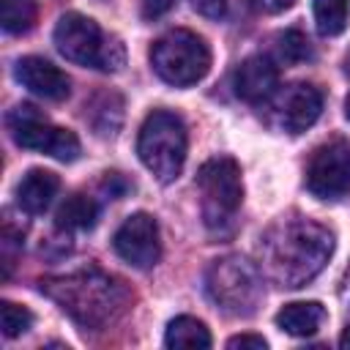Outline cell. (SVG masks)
<instances>
[{"instance_id": "24", "label": "cell", "mask_w": 350, "mask_h": 350, "mask_svg": "<svg viewBox=\"0 0 350 350\" xmlns=\"http://www.w3.org/2000/svg\"><path fill=\"white\" fill-rule=\"evenodd\" d=\"M227 347H230V350H235V347H254V350H265V347H268V342H265L262 336H257V334H241V336H232V339L227 342Z\"/></svg>"}, {"instance_id": "19", "label": "cell", "mask_w": 350, "mask_h": 350, "mask_svg": "<svg viewBox=\"0 0 350 350\" xmlns=\"http://www.w3.org/2000/svg\"><path fill=\"white\" fill-rule=\"evenodd\" d=\"M36 0H0V22L5 33H27L36 25Z\"/></svg>"}, {"instance_id": "4", "label": "cell", "mask_w": 350, "mask_h": 350, "mask_svg": "<svg viewBox=\"0 0 350 350\" xmlns=\"http://www.w3.org/2000/svg\"><path fill=\"white\" fill-rule=\"evenodd\" d=\"M55 46L57 52L79 66L101 68V71H118L123 66V46L118 38H109L90 16L68 11L55 25Z\"/></svg>"}, {"instance_id": "5", "label": "cell", "mask_w": 350, "mask_h": 350, "mask_svg": "<svg viewBox=\"0 0 350 350\" xmlns=\"http://www.w3.org/2000/svg\"><path fill=\"white\" fill-rule=\"evenodd\" d=\"M186 148H189L186 126L175 112L153 109L145 118L137 137V153H139V161L161 183H170L180 175L186 164Z\"/></svg>"}, {"instance_id": "3", "label": "cell", "mask_w": 350, "mask_h": 350, "mask_svg": "<svg viewBox=\"0 0 350 350\" xmlns=\"http://www.w3.org/2000/svg\"><path fill=\"white\" fill-rule=\"evenodd\" d=\"M208 298L232 317H249L262 298V271L241 254L219 257L205 271Z\"/></svg>"}, {"instance_id": "10", "label": "cell", "mask_w": 350, "mask_h": 350, "mask_svg": "<svg viewBox=\"0 0 350 350\" xmlns=\"http://www.w3.org/2000/svg\"><path fill=\"white\" fill-rule=\"evenodd\" d=\"M323 112V93L309 82L287 85L271 98V123L284 134L306 131Z\"/></svg>"}, {"instance_id": "26", "label": "cell", "mask_w": 350, "mask_h": 350, "mask_svg": "<svg viewBox=\"0 0 350 350\" xmlns=\"http://www.w3.org/2000/svg\"><path fill=\"white\" fill-rule=\"evenodd\" d=\"M339 298H342L345 304H350V265H347L345 273H342V282H339Z\"/></svg>"}, {"instance_id": "28", "label": "cell", "mask_w": 350, "mask_h": 350, "mask_svg": "<svg viewBox=\"0 0 350 350\" xmlns=\"http://www.w3.org/2000/svg\"><path fill=\"white\" fill-rule=\"evenodd\" d=\"M339 345H342L345 350H350V325H347V328H345V334L339 336Z\"/></svg>"}, {"instance_id": "9", "label": "cell", "mask_w": 350, "mask_h": 350, "mask_svg": "<svg viewBox=\"0 0 350 350\" xmlns=\"http://www.w3.org/2000/svg\"><path fill=\"white\" fill-rule=\"evenodd\" d=\"M306 189L325 202H339L350 194V142L334 139L320 145L306 164Z\"/></svg>"}, {"instance_id": "25", "label": "cell", "mask_w": 350, "mask_h": 350, "mask_svg": "<svg viewBox=\"0 0 350 350\" xmlns=\"http://www.w3.org/2000/svg\"><path fill=\"white\" fill-rule=\"evenodd\" d=\"M260 11H268V14H282V11H287L295 0H252Z\"/></svg>"}, {"instance_id": "2", "label": "cell", "mask_w": 350, "mask_h": 350, "mask_svg": "<svg viewBox=\"0 0 350 350\" xmlns=\"http://www.w3.org/2000/svg\"><path fill=\"white\" fill-rule=\"evenodd\" d=\"M41 293L49 295L77 325L101 331L112 325L131 304L129 287L98 268H82L63 276H46L38 282Z\"/></svg>"}, {"instance_id": "11", "label": "cell", "mask_w": 350, "mask_h": 350, "mask_svg": "<svg viewBox=\"0 0 350 350\" xmlns=\"http://www.w3.org/2000/svg\"><path fill=\"white\" fill-rule=\"evenodd\" d=\"M112 246L120 260H126L134 268H153L161 257V241H159V224L150 213H131L115 232Z\"/></svg>"}, {"instance_id": "14", "label": "cell", "mask_w": 350, "mask_h": 350, "mask_svg": "<svg viewBox=\"0 0 350 350\" xmlns=\"http://www.w3.org/2000/svg\"><path fill=\"white\" fill-rule=\"evenodd\" d=\"M60 189V178L49 170H30L16 183V205L25 213H44Z\"/></svg>"}, {"instance_id": "12", "label": "cell", "mask_w": 350, "mask_h": 350, "mask_svg": "<svg viewBox=\"0 0 350 350\" xmlns=\"http://www.w3.org/2000/svg\"><path fill=\"white\" fill-rule=\"evenodd\" d=\"M232 88L238 98L249 104H265L279 90V66L268 55H252L235 68Z\"/></svg>"}, {"instance_id": "16", "label": "cell", "mask_w": 350, "mask_h": 350, "mask_svg": "<svg viewBox=\"0 0 350 350\" xmlns=\"http://www.w3.org/2000/svg\"><path fill=\"white\" fill-rule=\"evenodd\" d=\"M98 221V205L88 194H71L55 213L57 230H90Z\"/></svg>"}, {"instance_id": "23", "label": "cell", "mask_w": 350, "mask_h": 350, "mask_svg": "<svg viewBox=\"0 0 350 350\" xmlns=\"http://www.w3.org/2000/svg\"><path fill=\"white\" fill-rule=\"evenodd\" d=\"M172 5H175V0H142V16H145V19H159V16H164Z\"/></svg>"}, {"instance_id": "20", "label": "cell", "mask_w": 350, "mask_h": 350, "mask_svg": "<svg viewBox=\"0 0 350 350\" xmlns=\"http://www.w3.org/2000/svg\"><path fill=\"white\" fill-rule=\"evenodd\" d=\"M276 55L279 60L284 63H304V60H312V44L309 38L301 33V30H284L276 36Z\"/></svg>"}, {"instance_id": "22", "label": "cell", "mask_w": 350, "mask_h": 350, "mask_svg": "<svg viewBox=\"0 0 350 350\" xmlns=\"http://www.w3.org/2000/svg\"><path fill=\"white\" fill-rule=\"evenodd\" d=\"M189 3L194 11H200L202 16H211V19H219L227 11V0H189Z\"/></svg>"}, {"instance_id": "15", "label": "cell", "mask_w": 350, "mask_h": 350, "mask_svg": "<svg viewBox=\"0 0 350 350\" xmlns=\"http://www.w3.org/2000/svg\"><path fill=\"white\" fill-rule=\"evenodd\" d=\"M325 323V309L317 301H293L276 312V325L290 336H312Z\"/></svg>"}, {"instance_id": "27", "label": "cell", "mask_w": 350, "mask_h": 350, "mask_svg": "<svg viewBox=\"0 0 350 350\" xmlns=\"http://www.w3.org/2000/svg\"><path fill=\"white\" fill-rule=\"evenodd\" d=\"M345 74L350 77V57L345 60ZM345 115H347V120H350V93H347V98H345Z\"/></svg>"}, {"instance_id": "13", "label": "cell", "mask_w": 350, "mask_h": 350, "mask_svg": "<svg viewBox=\"0 0 350 350\" xmlns=\"http://www.w3.org/2000/svg\"><path fill=\"white\" fill-rule=\"evenodd\" d=\"M14 77L38 98H46V101H63L68 96V77L49 60L44 57H22L16 60V68H14Z\"/></svg>"}, {"instance_id": "21", "label": "cell", "mask_w": 350, "mask_h": 350, "mask_svg": "<svg viewBox=\"0 0 350 350\" xmlns=\"http://www.w3.org/2000/svg\"><path fill=\"white\" fill-rule=\"evenodd\" d=\"M0 323H3V334L8 339H14V336L25 334L33 325V314L25 306H16L11 301H3L0 304Z\"/></svg>"}, {"instance_id": "6", "label": "cell", "mask_w": 350, "mask_h": 350, "mask_svg": "<svg viewBox=\"0 0 350 350\" xmlns=\"http://www.w3.org/2000/svg\"><path fill=\"white\" fill-rule=\"evenodd\" d=\"M150 66L167 85L189 88L208 74L211 49L191 30H170L150 46Z\"/></svg>"}, {"instance_id": "17", "label": "cell", "mask_w": 350, "mask_h": 350, "mask_svg": "<svg viewBox=\"0 0 350 350\" xmlns=\"http://www.w3.org/2000/svg\"><path fill=\"white\" fill-rule=\"evenodd\" d=\"M164 345L167 347H211V331L205 328L202 320L180 314V317L170 320Z\"/></svg>"}, {"instance_id": "18", "label": "cell", "mask_w": 350, "mask_h": 350, "mask_svg": "<svg viewBox=\"0 0 350 350\" xmlns=\"http://www.w3.org/2000/svg\"><path fill=\"white\" fill-rule=\"evenodd\" d=\"M314 25L323 36H339L350 19V0H314Z\"/></svg>"}, {"instance_id": "7", "label": "cell", "mask_w": 350, "mask_h": 350, "mask_svg": "<svg viewBox=\"0 0 350 350\" xmlns=\"http://www.w3.org/2000/svg\"><path fill=\"white\" fill-rule=\"evenodd\" d=\"M197 189H200V205L202 219L211 230H221L232 221L235 211L243 202V183H241V167L230 156L208 159L197 172Z\"/></svg>"}, {"instance_id": "1", "label": "cell", "mask_w": 350, "mask_h": 350, "mask_svg": "<svg viewBox=\"0 0 350 350\" xmlns=\"http://www.w3.org/2000/svg\"><path fill=\"white\" fill-rule=\"evenodd\" d=\"M334 235L304 216L273 221L260 238V271L279 287L298 290L309 284L331 260Z\"/></svg>"}, {"instance_id": "8", "label": "cell", "mask_w": 350, "mask_h": 350, "mask_svg": "<svg viewBox=\"0 0 350 350\" xmlns=\"http://www.w3.org/2000/svg\"><path fill=\"white\" fill-rule=\"evenodd\" d=\"M8 131H11V139L19 145V148H27V150H38V153H46L57 161H74L79 156V139L74 131L68 129H57L46 120V115H41L33 104H16L8 118Z\"/></svg>"}]
</instances>
